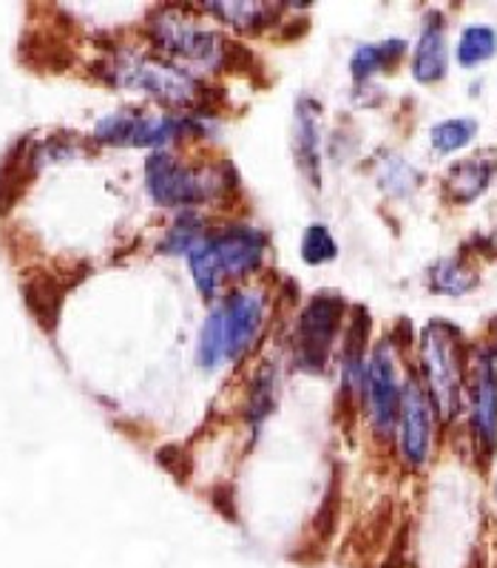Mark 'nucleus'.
Instances as JSON below:
<instances>
[{
	"mask_svg": "<svg viewBox=\"0 0 497 568\" xmlns=\"http://www.w3.org/2000/svg\"><path fill=\"white\" fill-rule=\"evenodd\" d=\"M400 453L409 466H424L433 446V400L420 387V382L409 378L400 393Z\"/></svg>",
	"mask_w": 497,
	"mask_h": 568,
	"instance_id": "obj_10",
	"label": "nucleus"
},
{
	"mask_svg": "<svg viewBox=\"0 0 497 568\" xmlns=\"http://www.w3.org/2000/svg\"><path fill=\"white\" fill-rule=\"evenodd\" d=\"M318 111L311 100H298L296 116H293V154H296V165L307 174V180L318 182Z\"/></svg>",
	"mask_w": 497,
	"mask_h": 568,
	"instance_id": "obj_13",
	"label": "nucleus"
},
{
	"mask_svg": "<svg viewBox=\"0 0 497 568\" xmlns=\"http://www.w3.org/2000/svg\"><path fill=\"white\" fill-rule=\"evenodd\" d=\"M202 12L225 20L233 29L253 32V29L267 27L282 9L273 7V3H213V7H202Z\"/></svg>",
	"mask_w": 497,
	"mask_h": 568,
	"instance_id": "obj_16",
	"label": "nucleus"
},
{
	"mask_svg": "<svg viewBox=\"0 0 497 568\" xmlns=\"http://www.w3.org/2000/svg\"><path fill=\"white\" fill-rule=\"evenodd\" d=\"M407 52V43L404 40H384V43H364L358 45L349 58V71H353L355 80H367L378 71L389 69V65L398 63Z\"/></svg>",
	"mask_w": 497,
	"mask_h": 568,
	"instance_id": "obj_15",
	"label": "nucleus"
},
{
	"mask_svg": "<svg viewBox=\"0 0 497 568\" xmlns=\"http://www.w3.org/2000/svg\"><path fill=\"white\" fill-rule=\"evenodd\" d=\"M205 240V227L196 220L194 213H182L180 220L174 222V227L169 231L165 242H162V251L165 253H191L200 242Z\"/></svg>",
	"mask_w": 497,
	"mask_h": 568,
	"instance_id": "obj_20",
	"label": "nucleus"
},
{
	"mask_svg": "<svg viewBox=\"0 0 497 568\" xmlns=\"http://www.w3.org/2000/svg\"><path fill=\"white\" fill-rule=\"evenodd\" d=\"M338 256V245L333 240V233H329L327 225L322 222H313L302 236V258L307 265H327L333 258Z\"/></svg>",
	"mask_w": 497,
	"mask_h": 568,
	"instance_id": "obj_19",
	"label": "nucleus"
},
{
	"mask_svg": "<svg viewBox=\"0 0 497 568\" xmlns=\"http://www.w3.org/2000/svg\"><path fill=\"white\" fill-rule=\"evenodd\" d=\"M145 185L156 205L194 207L211 200L220 182L207 171L185 165L169 151H151V156L145 160Z\"/></svg>",
	"mask_w": 497,
	"mask_h": 568,
	"instance_id": "obj_7",
	"label": "nucleus"
},
{
	"mask_svg": "<svg viewBox=\"0 0 497 568\" xmlns=\"http://www.w3.org/2000/svg\"><path fill=\"white\" fill-rule=\"evenodd\" d=\"M426 395L444 418H455L464 400V355L458 329L444 322H433L420 338Z\"/></svg>",
	"mask_w": 497,
	"mask_h": 568,
	"instance_id": "obj_5",
	"label": "nucleus"
},
{
	"mask_svg": "<svg viewBox=\"0 0 497 568\" xmlns=\"http://www.w3.org/2000/svg\"><path fill=\"white\" fill-rule=\"evenodd\" d=\"M458 63L464 69H475V65L486 63L497 54V32L491 27H466L458 40Z\"/></svg>",
	"mask_w": 497,
	"mask_h": 568,
	"instance_id": "obj_18",
	"label": "nucleus"
},
{
	"mask_svg": "<svg viewBox=\"0 0 497 568\" xmlns=\"http://www.w3.org/2000/svg\"><path fill=\"white\" fill-rule=\"evenodd\" d=\"M109 80L120 89L142 91L169 109H200L205 89L187 69L140 52H120L109 60Z\"/></svg>",
	"mask_w": 497,
	"mask_h": 568,
	"instance_id": "obj_3",
	"label": "nucleus"
},
{
	"mask_svg": "<svg viewBox=\"0 0 497 568\" xmlns=\"http://www.w3.org/2000/svg\"><path fill=\"white\" fill-rule=\"evenodd\" d=\"M415 180H418V176H415V171L409 169L407 162L398 160V156L389 162H384L382 182L389 187V191H395V194H404V191H409V187L415 185Z\"/></svg>",
	"mask_w": 497,
	"mask_h": 568,
	"instance_id": "obj_22",
	"label": "nucleus"
},
{
	"mask_svg": "<svg viewBox=\"0 0 497 568\" xmlns=\"http://www.w3.org/2000/svg\"><path fill=\"white\" fill-rule=\"evenodd\" d=\"M262 322H265V296L258 291H233L222 296L202 324L196 362L205 369L236 362L256 342Z\"/></svg>",
	"mask_w": 497,
	"mask_h": 568,
	"instance_id": "obj_2",
	"label": "nucleus"
},
{
	"mask_svg": "<svg viewBox=\"0 0 497 568\" xmlns=\"http://www.w3.org/2000/svg\"><path fill=\"white\" fill-rule=\"evenodd\" d=\"M149 34L156 49L171 54L174 60L191 63L196 69H216L225 63L227 43L216 29L202 23L187 9L165 7L151 14Z\"/></svg>",
	"mask_w": 497,
	"mask_h": 568,
	"instance_id": "obj_4",
	"label": "nucleus"
},
{
	"mask_svg": "<svg viewBox=\"0 0 497 568\" xmlns=\"http://www.w3.org/2000/svg\"><path fill=\"white\" fill-rule=\"evenodd\" d=\"M475 284H478L475 273H469L466 267H460L455 258H444V262H438L433 271V287L438 293L464 296V293L471 291Z\"/></svg>",
	"mask_w": 497,
	"mask_h": 568,
	"instance_id": "obj_21",
	"label": "nucleus"
},
{
	"mask_svg": "<svg viewBox=\"0 0 497 568\" xmlns=\"http://www.w3.org/2000/svg\"><path fill=\"white\" fill-rule=\"evenodd\" d=\"M342 311L338 293H318L304 307L296 333V358L302 367L322 369L327 364L329 349L338 336V324H342Z\"/></svg>",
	"mask_w": 497,
	"mask_h": 568,
	"instance_id": "obj_9",
	"label": "nucleus"
},
{
	"mask_svg": "<svg viewBox=\"0 0 497 568\" xmlns=\"http://www.w3.org/2000/svg\"><path fill=\"white\" fill-rule=\"evenodd\" d=\"M449 63V49H446V32L438 14L426 20L420 29V38L413 52V78L418 83H438L446 74Z\"/></svg>",
	"mask_w": 497,
	"mask_h": 568,
	"instance_id": "obj_12",
	"label": "nucleus"
},
{
	"mask_svg": "<svg viewBox=\"0 0 497 568\" xmlns=\"http://www.w3.org/2000/svg\"><path fill=\"white\" fill-rule=\"evenodd\" d=\"M265 251L267 236L253 225H227L220 233H205V240L187 253L196 291L213 298L225 282L258 271Z\"/></svg>",
	"mask_w": 497,
	"mask_h": 568,
	"instance_id": "obj_1",
	"label": "nucleus"
},
{
	"mask_svg": "<svg viewBox=\"0 0 497 568\" xmlns=\"http://www.w3.org/2000/svg\"><path fill=\"white\" fill-rule=\"evenodd\" d=\"M469 409L471 426L478 435L480 444H497V353L484 349L471 369V387H469Z\"/></svg>",
	"mask_w": 497,
	"mask_h": 568,
	"instance_id": "obj_11",
	"label": "nucleus"
},
{
	"mask_svg": "<svg viewBox=\"0 0 497 568\" xmlns=\"http://www.w3.org/2000/svg\"><path fill=\"white\" fill-rule=\"evenodd\" d=\"M478 134V120L475 116H453V120H440L429 131V142L438 154H455L466 149Z\"/></svg>",
	"mask_w": 497,
	"mask_h": 568,
	"instance_id": "obj_17",
	"label": "nucleus"
},
{
	"mask_svg": "<svg viewBox=\"0 0 497 568\" xmlns=\"http://www.w3.org/2000/svg\"><path fill=\"white\" fill-rule=\"evenodd\" d=\"M491 176H495V154L484 151V154L455 162L449 174H446V185H449V191H453L458 202H471L489 187Z\"/></svg>",
	"mask_w": 497,
	"mask_h": 568,
	"instance_id": "obj_14",
	"label": "nucleus"
},
{
	"mask_svg": "<svg viewBox=\"0 0 497 568\" xmlns=\"http://www.w3.org/2000/svg\"><path fill=\"white\" fill-rule=\"evenodd\" d=\"M196 129L194 120L185 114H140V111H116L103 116L94 125V136L105 145H120V149H154L162 151L171 142L182 140Z\"/></svg>",
	"mask_w": 497,
	"mask_h": 568,
	"instance_id": "obj_6",
	"label": "nucleus"
},
{
	"mask_svg": "<svg viewBox=\"0 0 497 568\" xmlns=\"http://www.w3.org/2000/svg\"><path fill=\"white\" fill-rule=\"evenodd\" d=\"M400 393H404V384H400L398 367H395V349L393 344L384 342L373 349V355L367 358V369H364L369 420L378 435H393L400 413Z\"/></svg>",
	"mask_w": 497,
	"mask_h": 568,
	"instance_id": "obj_8",
	"label": "nucleus"
}]
</instances>
